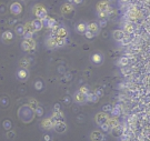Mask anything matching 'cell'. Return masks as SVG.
<instances>
[{
    "label": "cell",
    "mask_w": 150,
    "mask_h": 141,
    "mask_svg": "<svg viewBox=\"0 0 150 141\" xmlns=\"http://www.w3.org/2000/svg\"><path fill=\"white\" fill-rule=\"evenodd\" d=\"M18 117L20 118V120H21L22 122L28 123V122L32 121V119H33L35 111L28 104H25V106H21L20 108L18 109Z\"/></svg>",
    "instance_id": "1"
},
{
    "label": "cell",
    "mask_w": 150,
    "mask_h": 141,
    "mask_svg": "<svg viewBox=\"0 0 150 141\" xmlns=\"http://www.w3.org/2000/svg\"><path fill=\"white\" fill-rule=\"evenodd\" d=\"M32 15L36 17V19L45 20L48 17V11L47 8L41 4H37L32 7Z\"/></svg>",
    "instance_id": "2"
},
{
    "label": "cell",
    "mask_w": 150,
    "mask_h": 141,
    "mask_svg": "<svg viewBox=\"0 0 150 141\" xmlns=\"http://www.w3.org/2000/svg\"><path fill=\"white\" fill-rule=\"evenodd\" d=\"M52 30V36L54 37H60V38H67L68 35H69V31L68 29L64 26H57L56 28L51 29Z\"/></svg>",
    "instance_id": "3"
},
{
    "label": "cell",
    "mask_w": 150,
    "mask_h": 141,
    "mask_svg": "<svg viewBox=\"0 0 150 141\" xmlns=\"http://www.w3.org/2000/svg\"><path fill=\"white\" fill-rule=\"evenodd\" d=\"M96 11L97 12H102V11H106V12H111V7L109 5V1L108 0H100L98 1L96 5Z\"/></svg>",
    "instance_id": "4"
},
{
    "label": "cell",
    "mask_w": 150,
    "mask_h": 141,
    "mask_svg": "<svg viewBox=\"0 0 150 141\" xmlns=\"http://www.w3.org/2000/svg\"><path fill=\"white\" fill-rule=\"evenodd\" d=\"M109 114L107 112H105V111H100V112H98L96 114V117H95V121H96V123L99 127L102 125H105V123H107L108 120H109Z\"/></svg>",
    "instance_id": "5"
},
{
    "label": "cell",
    "mask_w": 150,
    "mask_h": 141,
    "mask_svg": "<svg viewBox=\"0 0 150 141\" xmlns=\"http://www.w3.org/2000/svg\"><path fill=\"white\" fill-rule=\"evenodd\" d=\"M54 123H56V121L52 119V117H48V118L42 119V121L40 122V125H41V128H42L43 130L49 131V130H54Z\"/></svg>",
    "instance_id": "6"
},
{
    "label": "cell",
    "mask_w": 150,
    "mask_h": 141,
    "mask_svg": "<svg viewBox=\"0 0 150 141\" xmlns=\"http://www.w3.org/2000/svg\"><path fill=\"white\" fill-rule=\"evenodd\" d=\"M10 12L13 15V16H19V15H21L22 13V10H23V8H22V5L19 2V1H15V2H12L10 5Z\"/></svg>",
    "instance_id": "7"
},
{
    "label": "cell",
    "mask_w": 150,
    "mask_h": 141,
    "mask_svg": "<svg viewBox=\"0 0 150 141\" xmlns=\"http://www.w3.org/2000/svg\"><path fill=\"white\" fill-rule=\"evenodd\" d=\"M67 129H68V127H67V123H66L64 121H56L54 130L56 131L57 133L62 135V133H64V132L67 131Z\"/></svg>",
    "instance_id": "8"
},
{
    "label": "cell",
    "mask_w": 150,
    "mask_h": 141,
    "mask_svg": "<svg viewBox=\"0 0 150 141\" xmlns=\"http://www.w3.org/2000/svg\"><path fill=\"white\" fill-rule=\"evenodd\" d=\"M72 99H74V101H75L76 103H78V104H83V103L87 102V96L83 94V93H81L79 90L74 93Z\"/></svg>",
    "instance_id": "9"
},
{
    "label": "cell",
    "mask_w": 150,
    "mask_h": 141,
    "mask_svg": "<svg viewBox=\"0 0 150 141\" xmlns=\"http://www.w3.org/2000/svg\"><path fill=\"white\" fill-rule=\"evenodd\" d=\"M60 11H61V13H62V15L68 16V15H70L71 12H74V11H75V6L72 5V4H70V2H64V5L61 6Z\"/></svg>",
    "instance_id": "10"
},
{
    "label": "cell",
    "mask_w": 150,
    "mask_h": 141,
    "mask_svg": "<svg viewBox=\"0 0 150 141\" xmlns=\"http://www.w3.org/2000/svg\"><path fill=\"white\" fill-rule=\"evenodd\" d=\"M90 140L91 141H105L106 140V137H105L102 131L93 130L90 133Z\"/></svg>",
    "instance_id": "11"
},
{
    "label": "cell",
    "mask_w": 150,
    "mask_h": 141,
    "mask_svg": "<svg viewBox=\"0 0 150 141\" xmlns=\"http://www.w3.org/2000/svg\"><path fill=\"white\" fill-rule=\"evenodd\" d=\"M127 33L123 31L122 29H116L112 31V38L117 41V42H121L123 39L126 38Z\"/></svg>",
    "instance_id": "12"
},
{
    "label": "cell",
    "mask_w": 150,
    "mask_h": 141,
    "mask_svg": "<svg viewBox=\"0 0 150 141\" xmlns=\"http://www.w3.org/2000/svg\"><path fill=\"white\" fill-rule=\"evenodd\" d=\"M45 44H46V47L50 50H52V49H56L57 48V44H56V37L52 36V35H50L48 36L46 40H45Z\"/></svg>",
    "instance_id": "13"
},
{
    "label": "cell",
    "mask_w": 150,
    "mask_h": 141,
    "mask_svg": "<svg viewBox=\"0 0 150 141\" xmlns=\"http://www.w3.org/2000/svg\"><path fill=\"white\" fill-rule=\"evenodd\" d=\"M91 62L96 66H100L103 62V56L100 52H95L91 54Z\"/></svg>",
    "instance_id": "14"
},
{
    "label": "cell",
    "mask_w": 150,
    "mask_h": 141,
    "mask_svg": "<svg viewBox=\"0 0 150 141\" xmlns=\"http://www.w3.org/2000/svg\"><path fill=\"white\" fill-rule=\"evenodd\" d=\"M87 30L88 31H90L91 33H93L95 36H97L99 31H100V27H99V25H98V22H90V23H88L87 25Z\"/></svg>",
    "instance_id": "15"
},
{
    "label": "cell",
    "mask_w": 150,
    "mask_h": 141,
    "mask_svg": "<svg viewBox=\"0 0 150 141\" xmlns=\"http://www.w3.org/2000/svg\"><path fill=\"white\" fill-rule=\"evenodd\" d=\"M16 76L18 80L25 81V80H27L28 78H29V71L27 69H19V70L17 71Z\"/></svg>",
    "instance_id": "16"
},
{
    "label": "cell",
    "mask_w": 150,
    "mask_h": 141,
    "mask_svg": "<svg viewBox=\"0 0 150 141\" xmlns=\"http://www.w3.org/2000/svg\"><path fill=\"white\" fill-rule=\"evenodd\" d=\"M42 21H43V26H46V27L49 28V29H54V28H56L58 26V25H57V21L54 20V18H51V17H47Z\"/></svg>",
    "instance_id": "17"
},
{
    "label": "cell",
    "mask_w": 150,
    "mask_h": 141,
    "mask_svg": "<svg viewBox=\"0 0 150 141\" xmlns=\"http://www.w3.org/2000/svg\"><path fill=\"white\" fill-rule=\"evenodd\" d=\"M1 39H2V41L6 42V44H9L10 41L13 40V33L11 30H7L5 32L1 35Z\"/></svg>",
    "instance_id": "18"
},
{
    "label": "cell",
    "mask_w": 150,
    "mask_h": 141,
    "mask_svg": "<svg viewBox=\"0 0 150 141\" xmlns=\"http://www.w3.org/2000/svg\"><path fill=\"white\" fill-rule=\"evenodd\" d=\"M31 23H32V27H33L35 32L40 31L43 28V21L40 20V19H33V20H31Z\"/></svg>",
    "instance_id": "19"
},
{
    "label": "cell",
    "mask_w": 150,
    "mask_h": 141,
    "mask_svg": "<svg viewBox=\"0 0 150 141\" xmlns=\"http://www.w3.org/2000/svg\"><path fill=\"white\" fill-rule=\"evenodd\" d=\"M127 16H128L129 20H134V19H137L139 17V11L137 10L136 8H129Z\"/></svg>",
    "instance_id": "20"
},
{
    "label": "cell",
    "mask_w": 150,
    "mask_h": 141,
    "mask_svg": "<svg viewBox=\"0 0 150 141\" xmlns=\"http://www.w3.org/2000/svg\"><path fill=\"white\" fill-rule=\"evenodd\" d=\"M18 66H19L20 69H28L30 67V60L28 58H22V59L19 60Z\"/></svg>",
    "instance_id": "21"
},
{
    "label": "cell",
    "mask_w": 150,
    "mask_h": 141,
    "mask_svg": "<svg viewBox=\"0 0 150 141\" xmlns=\"http://www.w3.org/2000/svg\"><path fill=\"white\" fill-rule=\"evenodd\" d=\"M125 32L127 33V35H132L134 31V25L131 23V22H126L125 25H123V29H122Z\"/></svg>",
    "instance_id": "22"
},
{
    "label": "cell",
    "mask_w": 150,
    "mask_h": 141,
    "mask_svg": "<svg viewBox=\"0 0 150 141\" xmlns=\"http://www.w3.org/2000/svg\"><path fill=\"white\" fill-rule=\"evenodd\" d=\"M108 125L110 127V129H113V128H116V127H118L120 125V122H119V120L117 119V117H112V118H109L108 120Z\"/></svg>",
    "instance_id": "23"
},
{
    "label": "cell",
    "mask_w": 150,
    "mask_h": 141,
    "mask_svg": "<svg viewBox=\"0 0 150 141\" xmlns=\"http://www.w3.org/2000/svg\"><path fill=\"white\" fill-rule=\"evenodd\" d=\"M51 117H52V119L54 121H64V116L60 110L59 111H54V114H52Z\"/></svg>",
    "instance_id": "24"
},
{
    "label": "cell",
    "mask_w": 150,
    "mask_h": 141,
    "mask_svg": "<svg viewBox=\"0 0 150 141\" xmlns=\"http://www.w3.org/2000/svg\"><path fill=\"white\" fill-rule=\"evenodd\" d=\"M76 31L79 33H83L85 35V32L87 31V23H85V22H80V23H78L77 26H76Z\"/></svg>",
    "instance_id": "25"
},
{
    "label": "cell",
    "mask_w": 150,
    "mask_h": 141,
    "mask_svg": "<svg viewBox=\"0 0 150 141\" xmlns=\"http://www.w3.org/2000/svg\"><path fill=\"white\" fill-rule=\"evenodd\" d=\"M15 32H16L17 36H23V33H25V27H23V25H21V23L16 25L15 26Z\"/></svg>",
    "instance_id": "26"
},
{
    "label": "cell",
    "mask_w": 150,
    "mask_h": 141,
    "mask_svg": "<svg viewBox=\"0 0 150 141\" xmlns=\"http://www.w3.org/2000/svg\"><path fill=\"white\" fill-rule=\"evenodd\" d=\"M56 44H57V48H61L67 44V38H60V37H56Z\"/></svg>",
    "instance_id": "27"
},
{
    "label": "cell",
    "mask_w": 150,
    "mask_h": 141,
    "mask_svg": "<svg viewBox=\"0 0 150 141\" xmlns=\"http://www.w3.org/2000/svg\"><path fill=\"white\" fill-rule=\"evenodd\" d=\"M28 106L30 107V108L35 111L36 109L39 107V102H38L36 99H33V98H31V99H29V101H28Z\"/></svg>",
    "instance_id": "28"
},
{
    "label": "cell",
    "mask_w": 150,
    "mask_h": 141,
    "mask_svg": "<svg viewBox=\"0 0 150 141\" xmlns=\"http://www.w3.org/2000/svg\"><path fill=\"white\" fill-rule=\"evenodd\" d=\"M98 100H99V98L97 97L95 92H89L87 94V101H89V102H97Z\"/></svg>",
    "instance_id": "29"
},
{
    "label": "cell",
    "mask_w": 150,
    "mask_h": 141,
    "mask_svg": "<svg viewBox=\"0 0 150 141\" xmlns=\"http://www.w3.org/2000/svg\"><path fill=\"white\" fill-rule=\"evenodd\" d=\"M23 27H25V31H27V32L35 33V30H33V27H32L31 21H27L26 23H25V25H23Z\"/></svg>",
    "instance_id": "30"
},
{
    "label": "cell",
    "mask_w": 150,
    "mask_h": 141,
    "mask_svg": "<svg viewBox=\"0 0 150 141\" xmlns=\"http://www.w3.org/2000/svg\"><path fill=\"white\" fill-rule=\"evenodd\" d=\"M111 133H112L115 137H119L120 135H121V131H122V129H121V125H118V127H116V128H113V129H111Z\"/></svg>",
    "instance_id": "31"
},
{
    "label": "cell",
    "mask_w": 150,
    "mask_h": 141,
    "mask_svg": "<svg viewBox=\"0 0 150 141\" xmlns=\"http://www.w3.org/2000/svg\"><path fill=\"white\" fill-rule=\"evenodd\" d=\"M129 63V59L127 57H122V58H120L118 61V65L121 66V67H125V66H127Z\"/></svg>",
    "instance_id": "32"
},
{
    "label": "cell",
    "mask_w": 150,
    "mask_h": 141,
    "mask_svg": "<svg viewBox=\"0 0 150 141\" xmlns=\"http://www.w3.org/2000/svg\"><path fill=\"white\" fill-rule=\"evenodd\" d=\"M120 44H123V46L131 44V35H127V36H126V38L123 39V40L121 41V42H120Z\"/></svg>",
    "instance_id": "33"
},
{
    "label": "cell",
    "mask_w": 150,
    "mask_h": 141,
    "mask_svg": "<svg viewBox=\"0 0 150 141\" xmlns=\"http://www.w3.org/2000/svg\"><path fill=\"white\" fill-rule=\"evenodd\" d=\"M120 109H119V107H113L112 109H111V114L115 116V117H118V116H120Z\"/></svg>",
    "instance_id": "34"
},
{
    "label": "cell",
    "mask_w": 150,
    "mask_h": 141,
    "mask_svg": "<svg viewBox=\"0 0 150 141\" xmlns=\"http://www.w3.org/2000/svg\"><path fill=\"white\" fill-rule=\"evenodd\" d=\"M79 91H80L81 93H83V94H86V96L90 92V91H89V88L87 87V86H82V87H80L79 88Z\"/></svg>",
    "instance_id": "35"
},
{
    "label": "cell",
    "mask_w": 150,
    "mask_h": 141,
    "mask_svg": "<svg viewBox=\"0 0 150 141\" xmlns=\"http://www.w3.org/2000/svg\"><path fill=\"white\" fill-rule=\"evenodd\" d=\"M23 39L25 40H28V39H32L33 38V33L32 32H27V31H25V33H23Z\"/></svg>",
    "instance_id": "36"
},
{
    "label": "cell",
    "mask_w": 150,
    "mask_h": 141,
    "mask_svg": "<svg viewBox=\"0 0 150 141\" xmlns=\"http://www.w3.org/2000/svg\"><path fill=\"white\" fill-rule=\"evenodd\" d=\"M35 114H37L38 117H41V116L43 114V109L41 108L40 106H39V107H38V108L36 109V110H35Z\"/></svg>",
    "instance_id": "37"
},
{
    "label": "cell",
    "mask_w": 150,
    "mask_h": 141,
    "mask_svg": "<svg viewBox=\"0 0 150 141\" xmlns=\"http://www.w3.org/2000/svg\"><path fill=\"white\" fill-rule=\"evenodd\" d=\"M43 87V85H42V82L40 81V80H38V81L35 82V88L37 89V90H41Z\"/></svg>",
    "instance_id": "38"
},
{
    "label": "cell",
    "mask_w": 150,
    "mask_h": 141,
    "mask_svg": "<svg viewBox=\"0 0 150 141\" xmlns=\"http://www.w3.org/2000/svg\"><path fill=\"white\" fill-rule=\"evenodd\" d=\"M68 2H70V4H72V5H81V4H83L85 2V0H69Z\"/></svg>",
    "instance_id": "39"
},
{
    "label": "cell",
    "mask_w": 150,
    "mask_h": 141,
    "mask_svg": "<svg viewBox=\"0 0 150 141\" xmlns=\"http://www.w3.org/2000/svg\"><path fill=\"white\" fill-rule=\"evenodd\" d=\"M100 128H101V130L105 131V132H108V131L111 130V129H110V127L108 125V123H105V125H100Z\"/></svg>",
    "instance_id": "40"
},
{
    "label": "cell",
    "mask_w": 150,
    "mask_h": 141,
    "mask_svg": "<svg viewBox=\"0 0 150 141\" xmlns=\"http://www.w3.org/2000/svg\"><path fill=\"white\" fill-rule=\"evenodd\" d=\"M85 36H86L87 39H92L93 37H96V36H95L93 33H91L90 31H88V30H87L86 32H85Z\"/></svg>",
    "instance_id": "41"
},
{
    "label": "cell",
    "mask_w": 150,
    "mask_h": 141,
    "mask_svg": "<svg viewBox=\"0 0 150 141\" xmlns=\"http://www.w3.org/2000/svg\"><path fill=\"white\" fill-rule=\"evenodd\" d=\"M99 27H106V25H107V20L106 19H100V21H99Z\"/></svg>",
    "instance_id": "42"
},
{
    "label": "cell",
    "mask_w": 150,
    "mask_h": 141,
    "mask_svg": "<svg viewBox=\"0 0 150 141\" xmlns=\"http://www.w3.org/2000/svg\"><path fill=\"white\" fill-rule=\"evenodd\" d=\"M95 93H96V96H97V97H98V98H100V97H101V96H102V93H103V92H102V90H101V89H97L96 91H95Z\"/></svg>",
    "instance_id": "43"
},
{
    "label": "cell",
    "mask_w": 150,
    "mask_h": 141,
    "mask_svg": "<svg viewBox=\"0 0 150 141\" xmlns=\"http://www.w3.org/2000/svg\"><path fill=\"white\" fill-rule=\"evenodd\" d=\"M13 137H15L13 131H10V132H8V133H7V138H13Z\"/></svg>",
    "instance_id": "44"
},
{
    "label": "cell",
    "mask_w": 150,
    "mask_h": 141,
    "mask_svg": "<svg viewBox=\"0 0 150 141\" xmlns=\"http://www.w3.org/2000/svg\"><path fill=\"white\" fill-rule=\"evenodd\" d=\"M120 1H121V2H122V4H127V2H129V1H130V0H120Z\"/></svg>",
    "instance_id": "45"
},
{
    "label": "cell",
    "mask_w": 150,
    "mask_h": 141,
    "mask_svg": "<svg viewBox=\"0 0 150 141\" xmlns=\"http://www.w3.org/2000/svg\"><path fill=\"white\" fill-rule=\"evenodd\" d=\"M19 1H25V0H19Z\"/></svg>",
    "instance_id": "46"
}]
</instances>
